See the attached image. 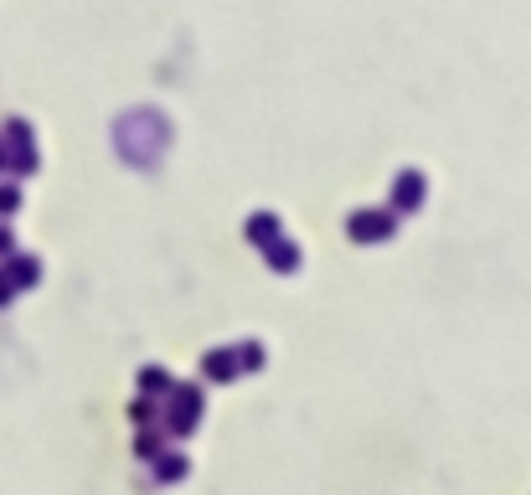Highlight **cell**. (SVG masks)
<instances>
[{
	"instance_id": "obj_1",
	"label": "cell",
	"mask_w": 531,
	"mask_h": 495,
	"mask_svg": "<svg viewBox=\"0 0 531 495\" xmlns=\"http://www.w3.org/2000/svg\"><path fill=\"white\" fill-rule=\"evenodd\" d=\"M165 140H171V124L155 114V109H140V114L119 119V150H124L129 160H140V166H150Z\"/></svg>"
},
{
	"instance_id": "obj_3",
	"label": "cell",
	"mask_w": 531,
	"mask_h": 495,
	"mask_svg": "<svg viewBox=\"0 0 531 495\" xmlns=\"http://www.w3.org/2000/svg\"><path fill=\"white\" fill-rule=\"evenodd\" d=\"M237 367H242V351H207V361H202V372H207L212 382H233Z\"/></svg>"
},
{
	"instance_id": "obj_7",
	"label": "cell",
	"mask_w": 531,
	"mask_h": 495,
	"mask_svg": "<svg viewBox=\"0 0 531 495\" xmlns=\"http://www.w3.org/2000/svg\"><path fill=\"white\" fill-rule=\"evenodd\" d=\"M268 263H273V268H279V274H289V268H295V263H299V248H289V243H284V237H279V243H273V248H268Z\"/></svg>"
},
{
	"instance_id": "obj_6",
	"label": "cell",
	"mask_w": 531,
	"mask_h": 495,
	"mask_svg": "<svg viewBox=\"0 0 531 495\" xmlns=\"http://www.w3.org/2000/svg\"><path fill=\"white\" fill-rule=\"evenodd\" d=\"M248 237H258V243H264V248H273V243H279V222H273V217H248Z\"/></svg>"
},
{
	"instance_id": "obj_8",
	"label": "cell",
	"mask_w": 531,
	"mask_h": 495,
	"mask_svg": "<svg viewBox=\"0 0 531 495\" xmlns=\"http://www.w3.org/2000/svg\"><path fill=\"white\" fill-rule=\"evenodd\" d=\"M11 279L31 284V279H36V263H31V259H16V263H11Z\"/></svg>"
},
{
	"instance_id": "obj_12",
	"label": "cell",
	"mask_w": 531,
	"mask_h": 495,
	"mask_svg": "<svg viewBox=\"0 0 531 495\" xmlns=\"http://www.w3.org/2000/svg\"><path fill=\"white\" fill-rule=\"evenodd\" d=\"M16 253V237H11V228H0V259H11Z\"/></svg>"
},
{
	"instance_id": "obj_11",
	"label": "cell",
	"mask_w": 531,
	"mask_h": 495,
	"mask_svg": "<svg viewBox=\"0 0 531 495\" xmlns=\"http://www.w3.org/2000/svg\"><path fill=\"white\" fill-rule=\"evenodd\" d=\"M165 387V377H160V367H145V392H160Z\"/></svg>"
},
{
	"instance_id": "obj_5",
	"label": "cell",
	"mask_w": 531,
	"mask_h": 495,
	"mask_svg": "<svg viewBox=\"0 0 531 495\" xmlns=\"http://www.w3.org/2000/svg\"><path fill=\"white\" fill-rule=\"evenodd\" d=\"M408 202H423V175H413V171H403L397 175V186H392V206L408 212Z\"/></svg>"
},
{
	"instance_id": "obj_4",
	"label": "cell",
	"mask_w": 531,
	"mask_h": 495,
	"mask_svg": "<svg viewBox=\"0 0 531 495\" xmlns=\"http://www.w3.org/2000/svg\"><path fill=\"white\" fill-rule=\"evenodd\" d=\"M392 233V212H356L351 237H387Z\"/></svg>"
},
{
	"instance_id": "obj_9",
	"label": "cell",
	"mask_w": 531,
	"mask_h": 495,
	"mask_svg": "<svg viewBox=\"0 0 531 495\" xmlns=\"http://www.w3.org/2000/svg\"><path fill=\"white\" fill-rule=\"evenodd\" d=\"M16 202H21V191H16V186H0V217H11Z\"/></svg>"
},
{
	"instance_id": "obj_2",
	"label": "cell",
	"mask_w": 531,
	"mask_h": 495,
	"mask_svg": "<svg viewBox=\"0 0 531 495\" xmlns=\"http://www.w3.org/2000/svg\"><path fill=\"white\" fill-rule=\"evenodd\" d=\"M171 398H176V418H165V429L191 434L196 429V413H202V392L196 387H171Z\"/></svg>"
},
{
	"instance_id": "obj_10",
	"label": "cell",
	"mask_w": 531,
	"mask_h": 495,
	"mask_svg": "<svg viewBox=\"0 0 531 495\" xmlns=\"http://www.w3.org/2000/svg\"><path fill=\"white\" fill-rule=\"evenodd\" d=\"M181 475H186V460H160V480H181Z\"/></svg>"
},
{
	"instance_id": "obj_13",
	"label": "cell",
	"mask_w": 531,
	"mask_h": 495,
	"mask_svg": "<svg viewBox=\"0 0 531 495\" xmlns=\"http://www.w3.org/2000/svg\"><path fill=\"white\" fill-rule=\"evenodd\" d=\"M11 294H16V284H11V274H0V305H5Z\"/></svg>"
}]
</instances>
